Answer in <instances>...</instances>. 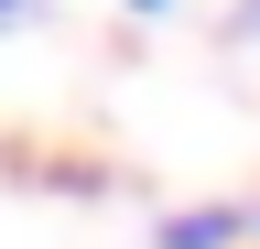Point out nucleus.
Returning a JSON list of instances; mask_svg holds the SVG:
<instances>
[{"label": "nucleus", "mask_w": 260, "mask_h": 249, "mask_svg": "<svg viewBox=\"0 0 260 249\" xmlns=\"http://www.w3.org/2000/svg\"><path fill=\"white\" fill-rule=\"evenodd\" d=\"M22 11H32V0H0V22H22Z\"/></svg>", "instance_id": "3"}, {"label": "nucleus", "mask_w": 260, "mask_h": 249, "mask_svg": "<svg viewBox=\"0 0 260 249\" xmlns=\"http://www.w3.org/2000/svg\"><path fill=\"white\" fill-rule=\"evenodd\" d=\"M119 11H141V22H152V11H174V0H119Z\"/></svg>", "instance_id": "2"}, {"label": "nucleus", "mask_w": 260, "mask_h": 249, "mask_svg": "<svg viewBox=\"0 0 260 249\" xmlns=\"http://www.w3.org/2000/svg\"><path fill=\"white\" fill-rule=\"evenodd\" d=\"M239 238H249V206H184L152 228V249H239Z\"/></svg>", "instance_id": "1"}, {"label": "nucleus", "mask_w": 260, "mask_h": 249, "mask_svg": "<svg viewBox=\"0 0 260 249\" xmlns=\"http://www.w3.org/2000/svg\"><path fill=\"white\" fill-rule=\"evenodd\" d=\"M239 33H260V0H249V11H239Z\"/></svg>", "instance_id": "4"}, {"label": "nucleus", "mask_w": 260, "mask_h": 249, "mask_svg": "<svg viewBox=\"0 0 260 249\" xmlns=\"http://www.w3.org/2000/svg\"><path fill=\"white\" fill-rule=\"evenodd\" d=\"M249 238H260V206H249Z\"/></svg>", "instance_id": "5"}]
</instances>
